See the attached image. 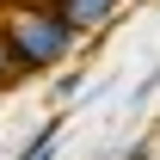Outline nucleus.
<instances>
[{
  "instance_id": "5",
  "label": "nucleus",
  "mask_w": 160,
  "mask_h": 160,
  "mask_svg": "<svg viewBox=\"0 0 160 160\" xmlns=\"http://www.w3.org/2000/svg\"><path fill=\"white\" fill-rule=\"evenodd\" d=\"M19 80H25V74H19V68H12V56H6V43H0V92H12Z\"/></svg>"
},
{
  "instance_id": "4",
  "label": "nucleus",
  "mask_w": 160,
  "mask_h": 160,
  "mask_svg": "<svg viewBox=\"0 0 160 160\" xmlns=\"http://www.w3.org/2000/svg\"><path fill=\"white\" fill-rule=\"evenodd\" d=\"M80 86H86V68H68V74H56V86H49V92H56V99H74Z\"/></svg>"
},
{
  "instance_id": "1",
  "label": "nucleus",
  "mask_w": 160,
  "mask_h": 160,
  "mask_svg": "<svg viewBox=\"0 0 160 160\" xmlns=\"http://www.w3.org/2000/svg\"><path fill=\"white\" fill-rule=\"evenodd\" d=\"M0 43L19 74H43V68H62L74 62L80 37L74 25L56 12V0H6L0 6Z\"/></svg>"
},
{
  "instance_id": "3",
  "label": "nucleus",
  "mask_w": 160,
  "mask_h": 160,
  "mask_svg": "<svg viewBox=\"0 0 160 160\" xmlns=\"http://www.w3.org/2000/svg\"><path fill=\"white\" fill-rule=\"evenodd\" d=\"M56 142H62V117H43L37 136L19 148V160H56Z\"/></svg>"
},
{
  "instance_id": "2",
  "label": "nucleus",
  "mask_w": 160,
  "mask_h": 160,
  "mask_svg": "<svg viewBox=\"0 0 160 160\" xmlns=\"http://www.w3.org/2000/svg\"><path fill=\"white\" fill-rule=\"evenodd\" d=\"M56 12L74 25V37H92V31H105L123 12V0H56Z\"/></svg>"
}]
</instances>
